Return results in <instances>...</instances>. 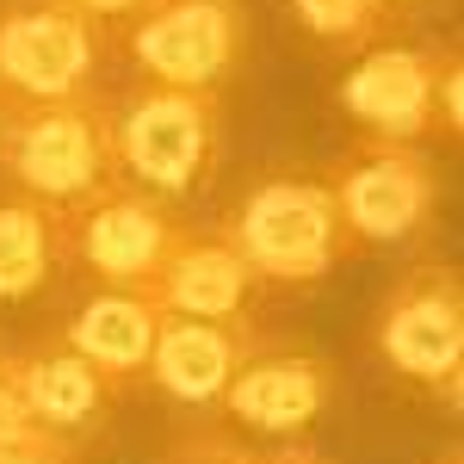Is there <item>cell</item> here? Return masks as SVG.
Returning a JSON list of instances; mask_svg holds the SVG:
<instances>
[{"instance_id": "6da1fadb", "label": "cell", "mask_w": 464, "mask_h": 464, "mask_svg": "<svg viewBox=\"0 0 464 464\" xmlns=\"http://www.w3.org/2000/svg\"><path fill=\"white\" fill-rule=\"evenodd\" d=\"M0 155H6L13 179L25 186V198L50 205L56 217L87 211L100 192L118 186L111 106H106V100H93V93L44 100V106L13 100L6 130H0Z\"/></svg>"}, {"instance_id": "7a4b0ae2", "label": "cell", "mask_w": 464, "mask_h": 464, "mask_svg": "<svg viewBox=\"0 0 464 464\" xmlns=\"http://www.w3.org/2000/svg\"><path fill=\"white\" fill-rule=\"evenodd\" d=\"M217 236L248 260L254 279H279V285H310L322 273H334L341 254L353 248L341 205H334V186L304 174L260 179L248 198L223 217Z\"/></svg>"}, {"instance_id": "3957f363", "label": "cell", "mask_w": 464, "mask_h": 464, "mask_svg": "<svg viewBox=\"0 0 464 464\" xmlns=\"http://www.w3.org/2000/svg\"><path fill=\"white\" fill-rule=\"evenodd\" d=\"M111 155L137 179V192L179 198L211 179L223 155V106L198 87H137L111 111Z\"/></svg>"}, {"instance_id": "277c9868", "label": "cell", "mask_w": 464, "mask_h": 464, "mask_svg": "<svg viewBox=\"0 0 464 464\" xmlns=\"http://www.w3.org/2000/svg\"><path fill=\"white\" fill-rule=\"evenodd\" d=\"M106 56V25L69 0H6L0 6V93L6 100H74Z\"/></svg>"}, {"instance_id": "5b68a950", "label": "cell", "mask_w": 464, "mask_h": 464, "mask_svg": "<svg viewBox=\"0 0 464 464\" xmlns=\"http://www.w3.org/2000/svg\"><path fill=\"white\" fill-rule=\"evenodd\" d=\"M248 19L236 0H155L130 19V63L155 87H198L217 93V81L242 63Z\"/></svg>"}, {"instance_id": "8992f818", "label": "cell", "mask_w": 464, "mask_h": 464, "mask_svg": "<svg viewBox=\"0 0 464 464\" xmlns=\"http://www.w3.org/2000/svg\"><path fill=\"white\" fill-rule=\"evenodd\" d=\"M334 186V205L353 242H409L415 229H428L433 205H440V174L415 143H378L365 137L347 149Z\"/></svg>"}, {"instance_id": "52a82bcc", "label": "cell", "mask_w": 464, "mask_h": 464, "mask_svg": "<svg viewBox=\"0 0 464 464\" xmlns=\"http://www.w3.org/2000/svg\"><path fill=\"white\" fill-rule=\"evenodd\" d=\"M378 353L391 372L446 391V402H459V359H464V291L459 273L440 260L409 273L402 285L384 297L378 316Z\"/></svg>"}, {"instance_id": "ba28073f", "label": "cell", "mask_w": 464, "mask_h": 464, "mask_svg": "<svg viewBox=\"0 0 464 464\" xmlns=\"http://www.w3.org/2000/svg\"><path fill=\"white\" fill-rule=\"evenodd\" d=\"M186 236L192 229L155 192H137V186H111L87 211L69 217V248L81 254V266H93L118 291H143Z\"/></svg>"}, {"instance_id": "9c48e42d", "label": "cell", "mask_w": 464, "mask_h": 464, "mask_svg": "<svg viewBox=\"0 0 464 464\" xmlns=\"http://www.w3.org/2000/svg\"><path fill=\"white\" fill-rule=\"evenodd\" d=\"M440 63L433 50L378 44L341 81V111L378 143H415L440 124Z\"/></svg>"}, {"instance_id": "30bf717a", "label": "cell", "mask_w": 464, "mask_h": 464, "mask_svg": "<svg viewBox=\"0 0 464 464\" xmlns=\"http://www.w3.org/2000/svg\"><path fill=\"white\" fill-rule=\"evenodd\" d=\"M328 402H334V372L316 353H260V347L236 365L223 391V409L236 415V428L266 433V440L310 433Z\"/></svg>"}, {"instance_id": "8fae6325", "label": "cell", "mask_w": 464, "mask_h": 464, "mask_svg": "<svg viewBox=\"0 0 464 464\" xmlns=\"http://www.w3.org/2000/svg\"><path fill=\"white\" fill-rule=\"evenodd\" d=\"M254 353V328L236 322H205V316H161L155 347H149V378L155 391L174 402H223L236 365Z\"/></svg>"}, {"instance_id": "7c38bea8", "label": "cell", "mask_w": 464, "mask_h": 464, "mask_svg": "<svg viewBox=\"0 0 464 464\" xmlns=\"http://www.w3.org/2000/svg\"><path fill=\"white\" fill-rule=\"evenodd\" d=\"M155 328H161V310H155L149 291H118L111 285V291H100V297H87L69 316L63 347H69L74 359H87V365L106 378V391H118V384H130V378L149 372Z\"/></svg>"}, {"instance_id": "4fadbf2b", "label": "cell", "mask_w": 464, "mask_h": 464, "mask_svg": "<svg viewBox=\"0 0 464 464\" xmlns=\"http://www.w3.org/2000/svg\"><path fill=\"white\" fill-rule=\"evenodd\" d=\"M149 297L161 316H205V322H236L254 291L248 260L229 248L223 236H186L174 260L149 279Z\"/></svg>"}, {"instance_id": "5bb4252c", "label": "cell", "mask_w": 464, "mask_h": 464, "mask_svg": "<svg viewBox=\"0 0 464 464\" xmlns=\"http://www.w3.org/2000/svg\"><path fill=\"white\" fill-rule=\"evenodd\" d=\"M13 378H19V391H25V409L37 415V428L56 433V440H74L81 428H93L100 421V409H106V378L87 365V359H74L63 341H44L32 353L13 359Z\"/></svg>"}, {"instance_id": "9a60e30c", "label": "cell", "mask_w": 464, "mask_h": 464, "mask_svg": "<svg viewBox=\"0 0 464 464\" xmlns=\"http://www.w3.org/2000/svg\"><path fill=\"white\" fill-rule=\"evenodd\" d=\"M63 254H69V217H56L37 198L0 205V304L37 297Z\"/></svg>"}, {"instance_id": "2e32d148", "label": "cell", "mask_w": 464, "mask_h": 464, "mask_svg": "<svg viewBox=\"0 0 464 464\" xmlns=\"http://www.w3.org/2000/svg\"><path fill=\"white\" fill-rule=\"evenodd\" d=\"M291 13H297V25L322 44H341V50H353L365 37L378 32V0H291Z\"/></svg>"}, {"instance_id": "e0dca14e", "label": "cell", "mask_w": 464, "mask_h": 464, "mask_svg": "<svg viewBox=\"0 0 464 464\" xmlns=\"http://www.w3.org/2000/svg\"><path fill=\"white\" fill-rule=\"evenodd\" d=\"M32 440H56L37 428V415L25 409V391L13 378V359L0 353V446H32Z\"/></svg>"}, {"instance_id": "ac0fdd59", "label": "cell", "mask_w": 464, "mask_h": 464, "mask_svg": "<svg viewBox=\"0 0 464 464\" xmlns=\"http://www.w3.org/2000/svg\"><path fill=\"white\" fill-rule=\"evenodd\" d=\"M161 464H254L248 446H236L229 433H179L174 446L161 452Z\"/></svg>"}, {"instance_id": "d6986e66", "label": "cell", "mask_w": 464, "mask_h": 464, "mask_svg": "<svg viewBox=\"0 0 464 464\" xmlns=\"http://www.w3.org/2000/svg\"><path fill=\"white\" fill-rule=\"evenodd\" d=\"M440 124H446V137L464 130V74H459V56H452V50H446V63H440Z\"/></svg>"}, {"instance_id": "ffe728a7", "label": "cell", "mask_w": 464, "mask_h": 464, "mask_svg": "<svg viewBox=\"0 0 464 464\" xmlns=\"http://www.w3.org/2000/svg\"><path fill=\"white\" fill-rule=\"evenodd\" d=\"M0 464H74L69 440H32V446H0Z\"/></svg>"}, {"instance_id": "44dd1931", "label": "cell", "mask_w": 464, "mask_h": 464, "mask_svg": "<svg viewBox=\"0 0 464 464\" xmlns=\"http://www.w3.org/2000/svg\"><path fill=\"white\" fill-rule=\"evenodd\" d=\"M69 6H81L87 19H100V25H106V19H137L143 6H155V0H69Z\"/></svg>"}, {"instance_id": "7402d4cb", "label": "cell", "mask_w": 464, "mask_h": 464, "mask_svg": "<svg viewBox=\"0 0 464 464\" xmlns=\"http://www.w3.org/2000/svg\"><path fill=\"white\" fill-rule=\"evenodd\" d=\"M254 464H328L316 446H297V440H279L273 452H254Z\"/></svg>"}, {"instance_id": "603a6c76", "label": "cell", "mask_w": 464, "mask_h": 464, "mask_svg": "<svg viewBox=\"0 0 464 464\" xmlns=\"http://www.w3.org/2000/svg\"><path fill=\"white\" fill-rule=\"evenodd\" d=\"M6 111H13V100H6V93H0V130H6Z\"/></svg>"}, {"instance_id": "cb8c5ba5", "label": "cell", "mask_w": 464, "mask_h": 464, "mask_svg": "<svg viewBox=\"0 0 464 464\" xmlns=\"http://www.w3.org/2000/svg\"><path fill=\"white\" fill-rule=\"evenodd\" d=\"M433 464H459V452H446V459H433Z\"/></svg>"}, {"instance_id": "d4e9b609", "label": "cell", "mask_w": 464, "mask_h": 464, "mask_svg": "<svg viewBox=\"0 0 464 464\" xmlns=\"http://www.w3.org/2000/svg\"><path fill=\"white\" fill-rule=\"evenodd\" d=\"M378 6H396V0H378Z\"/></svg>"}]
</instances>
